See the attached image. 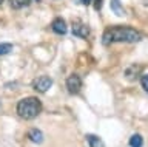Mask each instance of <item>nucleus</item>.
Instances as JSON below:
<instances>
[{
    "label": "nucleus",
    "instance_id": "f257e3e1",
    "mask_svg": "<svg viewBox=\"0 0 148 147\" xmlns=\"http://www.w3.org/2000/svg\"><path fill=\"white\" fill-rule=\"evenodd\" d=\"M142 40V34L139 31L130 28V26H111L102 36V43L110 45L114 42H125V43H136Z\"/></svg>",
    "mask_w": 148,
    "mask_h": 147
},
{
    "label": "nucleus",
    "instance_id": "f03ea898",
    "mask_svg": "<svg viewBox=\"0 0 148 147\" xmlns=\"http://www.w3.org/2000/svg\"><path fill=\"white\" fill-rule=\"evenodd\" d=\"M42 112V102L34 96L29 98H23L22 101H18L17 104V113L22 119L31 121V119L37 118Z\"/></svg>",
    "mask_w": 148,
    "mask_h": 147
},
{
    "label": "nucleus",
    "instance_id": "7ed1b4c3",
    "mask_svg": "<svg viewBox=\"0 0 148 147\" xmlns=\"http://www.w3.org/2000/svg\"><path fill=\"white\" fill-rule=\"evenodd\" d=\"M66 88H68V91L71 95H77L79 91H80V88H82V79H80V76H77V75L68 76V79H66Z\"/></svg>",
    "mask_w": 148,
    "mask_h": 147
},
{
    "label": "nucleus",
    "instance_id": "20e7f679",
    "mask_svg": "<svg viewBox=\"0 0 148 147\" xmlns=\"http://www.w3.org/2000/svg\"><path fill=\"white\" fill-rule=\"evenodd\" d=\"M51 85H53V79L49 76H40L34 81V88L40 93H46L51 88Z\"/></svg>",
    "mask_w": 148,
    "mask_h": 147
},
{
    "label": "nucleus",
    "instance_id": "39448f33",
    "mask_svg": "<svg viewBox=\"0 0 148 147\" xmlns=\"http://www.w3.org/2000/svg\"><path fill=\"white\" fill-rule=\"evenodd\" d=\"M73 34L77 36V37H80V39H85V37H88V34H90V28H88L85 23L76 22V23H73Z\"/></svg>",
    "mask_w": 148,
    "mask_h": 147
},
{
    "label": "nucleus",
    "instance_id": "423d86ee",
    "mask_svg": "<svg viewBox=\"0 0 148 147\" xmlns=\"http://www.w3.org/2000/svg\"><path fill=\"white\" fill-rule=\"evenodd\" d=\"M51 30H53L56 34H65V33L68 31L65 20H63V19H60V17H57V19H54V20H53V23H51Z\"/></svg>",
    "mask_w": 148,
    "mask_h": 147
},
{
    "label": "nucleus",
    "instance_id": "0eeeda50",
    "mask_svg": "<svg viewBox=\"0 0 148 147\" xmlns=\"http://www.w3.org/2000/svg\"><path fill=\"white\" fill-rule=\"evenodd\" d=\"M140 71H142V67H140V65H131V67L127 68L125 76H127V79L133 81V79H136V77L140 75Z\"/></svg>",
    "mask_w": 148,
    "mask_h": 147
},
{
    "label": "nucleus",
    "instance_id": "6e6552de",
    "mask_svg": "<svg viewBox=\"0 0 148 147\" xmlns=\"http://www.w3.org/2000/svg\"><path fill=\"white\" fill-rule=\"evenodd\" d=\"M28 138H29L31 142L40 144V142L43 141V133H42L40 130H37V128H31V130L28 132Z\"/></svg>",
    "mask_w": 148,
    "mask_h": 147
},
{
    "label": "nucleus",
    "instance_id": "1a4fd4ad",
    "mask_svg": "<svg viewBox=\"0 0 148 147\" xmlns=\"http://www.w3.org/2000/svg\"><path fill=\"white\" fill-rule=\"evenodd\" d=\"M110 5H111V11H113L116 16H119V17L125 16V10H123L122 3H120V0H111Z\"/></svg>",
    "mask_w": 148,
    "mask_h": 147
},
{
    "label": "nucleus",
    "instance_id": "9d476101",
    "mask_svg": "<svg viewBox=\"0 0 148 147\" xmlns=\"http://www.w3.org/2000/svg\"><path fill=\"white\" fill-rule=\"evenodd\" d=\"M86 141H88V144H90V147H105L103 141H102L97 135H91V133H88V135H86Z\"/></svg>",
    "mask_w": 148,
    "mask_h": 147
},
{
    "label": "nucleus",
    "instance_id": "9b49d317",
    "mask_svg": "<svg viewBox=\"0 0 148 147\" xmlns=\"http://www.w3.org/2000/svg\"><path fill=\"white\" fill-rule=\"evenodd\" d=\"M143 146V139L139 133H134V135L130 138V147H142Z\"/></svg>",
    "mask_w": 148,
    "mask_h": 147
},
{
    "label": "nucleus",
    "instance_id": "f8f14e48",
    "mask_svg": "<svg viewBox=\"0 0 148 147\" xmlns=\"http://www.w3.org/2000/svg\"><path fill=\"white\" fill-rule=\"evenodd\" d=\"M31 0H9V3H11V6L14 10H22V8H25L29 5Z\"/></svg>",
    "mask_w": 148,
    "mask_h": 147
},
{
    "label": "nucleus",
    "instance_id": "ddd939ff",
    "mask_svg": "<svg viewBox=\"0 0 148 147\" xmlns=\"http://www.w3.org/2000/svg\"><path fill=\"white\" fill-rule=\"evenodd\" d=\"M9 51H12V45L11 43H0V56H5Z\"/></svg>",
    "mask_w": 148,
    "mask_h": 147
},
{
    "label": "nucleus",
    "instance_id": "4468645a",
    "mask_svg": "<svg viewBox=\"0 0 148 147\" xmlns=\"http://www.w3.org/2000/svg\"><path fill=\"white\" fill-rule=\"evenodd\" d=\"M140 85H142V88L148 93V75H143L140 77Z\"/></svg>",
    "mask_w": 148,
    "mask_h": 147
},
{
    "label": "nucleus",
    "instance_id": "2eb2a0df",
    "mask_svg": "<svg viewBox=\"0 0 148 147\" xmlns=\"http://www.w3.org/2000/svg\"><path fill=\"white\" fill-rule=\"evenodd\" d=\"M102 2H103V0H94V10L96 11L102 10Z\"/></svg>",
    "mask_w": 148,
    "mask_h": 147
},
{
    "label": "nucleus",
    "instance_id": "dca6fc26",
    "mask_svg": "<svg viewBox=\"0 0 148 147\" xmlns=\"http://www.w3.org/2000/svg\"><path fill=\"white\" fill-rule=\"evenodd\" d=\"M76 2H77V3H80V5H85V6H86V5H90L92 0H76Z\"/></svg>",
    "mask_w": 148,
    "mask_h": 147
},
{
    "label": "nucleus",
    "instance_id": "f3484780",
    "mask_svg": "<svg viewBox=\"0 0 148 147\" xmlns=\"http://www.w3.org/2000/svg\"><path fill=\"white\" fill-rule=\"evenodd\" d=\"M2 3H3V0H0V6H2Z\"/></svg>",
    "mask_w": 148,
    "mask_h": 147
}]
</instances>
